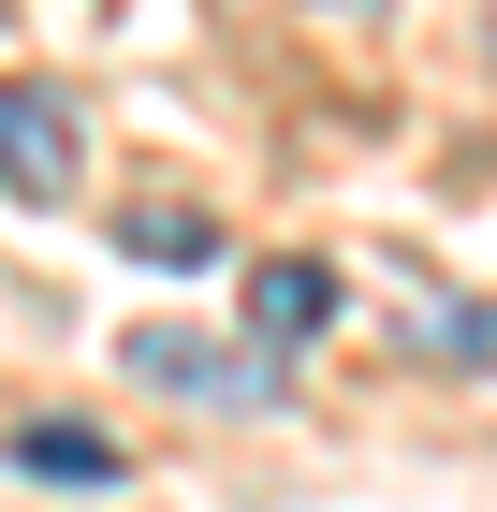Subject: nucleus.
I'll return each mask as SVG.
<instances>
[{
  "label": "nucleus",
  "instance_id": "f257e3e1",
  "mask_svg": "<svg viewBox=\"0 0 497 512\" xmlns=\"http://www.w3.org/2000/svg\"><path fill=\"white\" fill-rule=\"evenodd\" d=\"M132 381L191 395V410H264L278 352H264V337H205V322H132Z\"/></svg>",
  "mask_w": 497,
  "mask_h": 512
},
{
  "label": "nucleus",
  "instance_id": "f03ea898",
  "mask_svg": "<svg viewBox=\"0 0 497 512\" xmlns=\"http://www.w3.org/2000/svg\"><path fill=\"white\" fill-rule=\"evenodd\" d=\"M0 191L15 205H74L88 191V132L59 88H0Z\"/></svg>",
  "mask_w": 497,
  "mask_h": 512
},
{
  "label": "nucleus",
  "instance_id": "7ed1b4c3",
  "mask_svg": "<svg viewBox=\"0 0 497 512\" xmlns=\"http://www.w3.org/2000/svg\"><path fill=\"white\" fill-rule=\"evenodd\" d=\"M322 322H337V264H307V249L249 264V337H264V352H307Z\"/></svg>",
  "mask_w": 497,
  "mask_h": 512
},
{
  "label": "nucleus",
  "instance_id": "20e7f679",
  "mask_svg": "<svg viewBox=\"0 0 497 512\" xmlns=\"http://www.w3.org/2000/svg\"><path fill=\"white\" fill-rule=\"evenodd\" d=\"M0 454H15L30 483H117V439H103V425H44V410L0 439Z\"/></svg>",
  "mask_w": 497,
  "mask_h": 512
},
{
  "label": "nucleus",
  "instance_id": "39448f33",
  "mask_svg": "<svg viewBox=\"0 0 497 512\" xmlns=\"http://www.w3.org/2000/svg\"><path fill=\"white\" fill-rule=\"evenodd\" d=\"M117 235H132V264H205V249H220V220H205V205H132V220H117Z\"/></svg>",
  "mask_w": 497,
  "mask_h": 512
},
{
  "label": "nucleus",
  "instance_id": "423d86ee",
  "mask_svg": "<svg viewBox=\"0 0 497 512\" xmlns=\"http://www.w3.org/2000/svg\"><path fill=\"white\" fill-rule=\"evenodd\" d=\"M483 59H497V15H483Z\"/></svg>",
  "mask_w": 497,
  "mask_h": 512
}]
</instances>
